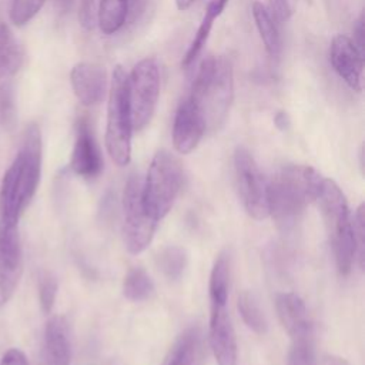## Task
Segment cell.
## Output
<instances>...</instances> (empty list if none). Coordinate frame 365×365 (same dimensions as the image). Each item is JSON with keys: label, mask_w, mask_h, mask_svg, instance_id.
<instances>
[{"label": "cell", "mask_w": 365, "mask_h": 365, "mask_svg": "<svg viewBox=\"0 0 365 365\" xmlns=\"http://www.w3.org/2000/svg\"><path fill=\"white\" fill-rule=\"evenodd\" d=\"M17 124V107L14 86L10 80L0 83V127L11 131Z\"/></svg>", "instance_id": "cell-27"}, {"label": "cell", "mask_w": 365, "mask_h": 365, "mask_svg": "<svg viewBox=\"0 0 365 365\" xmlns=\"http://www.w3.org/2000/svg\"><path fill=\"white\" fill-rule=\"evenodd\" d=\"M289 117H288V114L285 113V111H278L275 115H274V124H275V127L278 128V130H281V131H284V130H287L288 127H289Z\"/></svg>", "instance_id": "cell-36"}, {"label": "cell", "mask_w": 365, "mask_h": 365, "mask_svg": "<svg viewBox=\"0 0 365 365\" xmlns=\"http://www.w3.org/2000/svg\"><path fill=\"white\" fill-rule=\"evenodd\" d=\"M123 237L128 252L140 254L153 241L157 220L148 214L143 202V180L131 174L123 194Z\"/></svg>", "instance_id": "cell-6"}, {"label": "cell", "mask_w": 365, "mask_h": 365, "mask_svg": "<svg viewBox=\"0 0 365 365\" xmlns=\"http://www.w3.org/2000/svg\"><path fill=\"white\" fill-rule=\"evenodd\" d=\"M130 0H100L97 24L104 34L118 31L128 16Z\"/></svg>", "instance_id": "cell-22"}, {"label": "cell", "mask_w": 365, "mask_h": 365, "mask_svg": "<svg viewBox=\"0 0 365 365\" xmlns=\"http://www.w3.org/2000/svg\"><path fill=\"white\" fill-rule=\"evenodd\" d=\"M354 43L364 53V16H361L354 27Z\"/></svg>", "instance_id": "cell-35"}, {"label": "cell", "mask_w": 365, "mask_h": 365, "mask_svg": "<svg viewBox=\"0 0 365 365\" xmlns=\"http://www.w3.org/2000/svg\"><path fill=\"white\" fill-rule=\"evenodd\" d=\"M324 177L311 165H284L268 182L269 215L284 230L294 227L317 201Z\"/></svg>", "instance_id": "cell-2"}, {"label": "cell", "mask_w": 365, "mask_h": 365, "mask_svg": "<svg viewBox=\"0 0 365 365\" xmlns=\"http://www.w3.org/2000/svg\"><path fill=\"white\" fill-rule=\"evenodd\" d=\"M71 342L63 317H51L44 328V365H70Z\"/></svg>", "instance_id": "cell-17"}, {"label": "cell", "mask_w": 365, "mask_h": 365, "mask_svg": "<svg viewBox=\"0 0 365 365\" xmlns=\"http://www.w3.org/2000/svg\"><path fill=\"white\" fill-rule=\"evenodd\" d=\"M207 130L202 108L188 97L182 100L175 111L173 124V144L180 154H188L197 148Z\"/></svg>", "instance_id": "cell-11"}, {"label": "cell", "mask_w": 365, "mask_h": 365, "mask_svg": "<svg viewBox=\"0 0 365 365\" xmlns=\"http://www.w3.org/2000/svg\"><path fill=\"white\" fill-rule=\"evenodd\" d=\"M204 335L200 327L188 328L170 351L168 365H204Z\"/></svg>", "instance_id": "cell-18"}, {"label": "cell", "mask_w": 365, "mask_h": 365, "mask_svg": "<svg viewBox=\"0 0 365 365\" xmlns=\"http://www.w3.org/2000/svg\"><path fill=\"white\" fill-rule=\"evenodd\" d=\"M71 88L77 100L84 106L98 104L107 93V71L101 64L81 61L70 71Z\"/></svg>", "instance_id": "cell-15"}, {"label": "cell", "mask_w": 365, "mask_h": 365, "mask_svg": "<svg viewBox=\"0 0 365 365\" xmlns=\"http://www.w3.org/2000/svg\"><path fill=\"white\" fill-rule=\"evenodd\" d=\"M230 288V257L222 252L217 257L210 275V302L211 305H227Z\"/></svg>", "instance_id": "cell-23"}, {"label": "cell", "mask_w": 365, "mask_h": 365, "mask_svg": "<svg viewBox=\"0 0 365 365\" xmlns=\"http://www.w3.org/2000/svg\"><path fill=\"white\" fill-rule=\"evenodd\" d=\"M24 53L13 31L6 23H0V80L13 76L23 64Z\"/></svg>", "instance_id": "cell-21"}, {"label": "cell", "mask_w": 365, "mask_h": 365, "mask_svg": "<svg viewBox=\"0 0 365 365\" xmlns=\"http://www.w3.org/2000/svg\"><path fill=\"white\" fill-rule=\"evenodd\" d=\"M160 67L155 58L140 60L128 76V101L133 130H143L153 118L160 97Z\"/></svg>", "instance_id": "cell-7"}, {"label": "cell", "mask_w": 365, "mask_h": 365, "mask_svg": "<svg viewBox=\"0 0 365 365\" xmlns=\"http://www.w3.org/2000/svg\"><path fill=\"white\" fill-rule=\"evenodd\" d=\"M292 345L288 351L287 365H315L312 336L292 339Z\"/></svg>", "instance_id": "cell-28"}, {"label": "cell", "mask_w": 365, "mask_h": 365, "mask_svg": "<svg viewBox=\"0 0 365 365\" xmlns=\"http://www.w3.org/2000/svg\"><path fill=\"white\" fill-rule=\"evenodd\" d=\"M364 53L354 40L345 34H336L329 44V63L345 84L361 93L364 87Z\"/></svg>", "instance_id": "cell-10"}, {"label": "cell", "mask_w": 365, "mask_h": 365, "mask_svg": "<svg viewBox=\"0 0 365 365\" xmlns=\"http://www.w3.org/2000/svg\"><path fill=\"white\" fill-rule=\"evenodd\" d=\"M41 175V133L27 125L23 144L6 170L0 184V232L16 230L24 210L33 200Z\"/></svg>", "instance_id": "cell-1"}, {"label": "cell", "mask_w": 365, "mask_h": 365, "mask_svg": "<svg viewBox=\"0 0 365 365\" xmlns=\"http://www.w3.org/2000/svg\"><path fill=\"white\" fill-rule=\"evenodd\" d=\"M0 365H29V362L23 351L17 348H10L1 355Z\"/></svg>", "instance_id": "cell-34"}, {"label": "cell", "mask_w": 365, "mask_h": 365, "mask_svg": "<svg viewBox=\"0 0 365 365\" xmlns=\"http://www.w3.org/2000/svg\"><path fill=\"white\" fill-rule=\"evenodd\" d=\"M123 294L128 301L140 302L151 298L154 294V284L145 269L134 267L128 269L123 281Z\"/></svg>", "instance_id": "cell-24"}, {"label": "cell", "mask_w": 365, "mask_h": 365, "mask_svg": "<svg viewBox=\"0 0 365 365\" xmlns=\"http://www.w3.org/2000/svg\"><path fill=\"white\" fill-rule=\"evenodd\" d=\"M324 365H349L344 358L335 356V355H328L324 359Z\"/></svg>", "instance_id": "cell-37"}, {"label": "cell", "mask_w": 365, "mask_h": 365, "mask_svg": "<svg viewBox=\"0 0 365 365\" xmlns=\"http://www.w3.org/2000/svg\"><path fill=\"white\" fill-rule=\"evenodd\" d=\"M275 308L282 328L292 339L312 336V325L304 301L295 292L277 295Z\"/></svg>", "instance_id": "cell-16"}, {"label": "cell", "mask_w": 365, "mask_h": 365, "mask_svg": "<svg viewBox=\"0 0 365 365\" xmlns=\"http://www.w3.org/2000/svg\"><path fill=\"white\" fill-rule=\"evenodd\" d=\"M100 0H81L78 6V23L83 29L91 30L97 24Z\"/></svg>", "instance_id": "cell-33"}, {"label": "cell", "mask_w": 365, "mask_h": 365, "mask_svg": "<svg viewBox=\"0 0 365 365\" xmlns=\"http://www.w3.org/2000/svg\"><path fill=\"white\" fill-rule=\"evenodd\" d=\"M58 291V282L50 272H44L38 279V302L44 314H50Z\"/></svg>", "instance_id": "cell-30"}, {"label": "cell", "mask_w": 365, "mask_h": 365, "mask_svg": "<svg viewBox=\"0 0 365 365\" xmlns=\"http://www.w3.org/2000/svg\"><path fill=\"white\" fill-rule=\"evenodd\" d=\"M234 170L238 192L248 215L254 220L267 218L269 215L268 182L247 148L238 147L235 150Z\"/></svg>", "instance_id": "cell-8"}, {"label": "cell", "mask_w": 365, "mask_h": 365, "mask_svg": "<svg viewBox=\"0 0 365 365\" xmlns=\"http://www.w3.org/2000/svg\"><path fill=\"white\" fill-rule=\"evenodd\" d=\"M194 1H195V0H175V6H177V9H178L180 11H184V10L190 9Z\"/></svg>", "instance_id": "cell-38"}, {"label": "cell", "mask_w": 365, "mask_h": 365, "mask_svg": "<svg viewBox=\"0 0 365 365\" xmlns=\"http://www.w3.org/2000/svg\"><path fill=\"white\" fill-rule=\"evenodd\" d=\"M46 0H11L10 19L16 26L29 23L43 7Z\"/></svg>", "instance_id": "cell-29"}, {"label": "cell", "mask_w": 365, "mask_h": 365, "mask_svg": "<svg viewBox=\"0 0 365 365\" xmlns=\"http://www.w3.org/2000/svg\"><path fill=\"white\" fill-rule=\"evenodd\" d=\"M230 0H211L207 7H205V13L202 16V20L195 31V36L187 50V53L182 57V66L188 67L190 64H192L195 61V58L200 56L202 47L205 46L208 36L211 33V29L214 26V21L217 17H220V14L224 11L225 6L228 4Z\"/></svg>", "instance_id": "cell-19"}, {"label": "cell", "mask_w": 365, "mask_h": 365, "mask_svg": "<svg viewBox=\"0 0 365 365\" xmlns=\"http://www.w3.org/2000/svg\"><path fill=\"white\" fill-rule=\"evenodd\" d=\"M182 185V167L167 150H160L151 160L147 177L143 181V202L157 221L164 218Z\"/></svg>", "instance_id": "cell-5"}, {"label": "cell", "mask_w": 365, "mask_h": 365, "mask_svg": "<svg viewBox=\"0 0 365 365\" xmlns=\"http://www.w3.org/2000/svg\"><path fill=\"white\" fill-rule=\"evenodd\" d=\"M70 167L77 175L84 178H94L103 170L101 151L86 118H80L76 125V140Z\"/></svg>", "instance_id": "cell-13"}, {"label": "cell", "mask_w": 365, "mask_h": 365, "mask_svg": "<svg viewBox=\"0 0 365 365\" xmlns=\"http://www.w3.org/2000/svg\"><path fill=\"white\" fill-rule=\"evenodd\" d=\"M155 262L165 278L177 281L182 277L187 268L188 258L184 248L177 245H168L158 252Z\"/></svg>", "instance_id": "cell-25"}, {"label": "cell", "mask_w": 365, "mask_h": 365, "mask_svg": "<svg viewBox=\"0 0 365 365\" xmlns=\"http://www.w3.org/2000/svg\"><path fill=\"white\" fill-rule=\"evenodd\" d=\"M354 228V242H355V258L358 259V265L362 269L365 261V207L361 204L355 215L352 218Z\"/></svg>", "instance_id": "cell-31"}, {"label": "cell", "mask_w": 365, "mask_h": 365, "mask_svg": "<svg viewBox=\"0 0 365 365\" xmlns=\"http://www.w3.org/2000/svg\"><path fill=\"white\" fill-rule=\"evenodd\" d=\"M237 305H238V311H240L241 318L245 322V325L255 334L264 335L268 329V322H267V318H265L262 309L259 308L255 297L251 292L244 291L240 294Z\"/></svg>", "instance_id": "cell-26"}, {"label": "cell", "mask_w": 365, "mask_h": 365, "mask_svg": "<svg viewBox=\"0 0 365 365\" xmlns=\"http://www.w3.org/2000/svg\"><path fill=\"white\" fill-rule=\"evenodd\" d=\"M251 11L255 27L258 30V34L264 43L267 53L269 54V57L278 58L282 50V41L277 27V21L272 19L268 9L261 1H254Z\"/></svg>", "instance_id": "cell-20"}, {"label": "cell", "mask_w": 365, "mask_h": 365, "mask_svg": "<svg viewBox=\"0 0 365 365\" xmlns=\"http://www.w3.org/2000/svg\"><path fill=\"white\" fill-rule=\"evenodd\" d=\"M317 201L322 211L336 268L339 274L348 275L355 261V242L346 198L335 181L324 178Z\"/></svg>", "instance_id": "cell-3"}, {"label": "cell", "mask_w": 365, "mask_h": 365, "mask_svg": "<svg viewBox=\"0 0 365 365\" xmlns=\"http://www.w3.org/2000/svg\"><path fill=\"white\" fill-rule=\"evenodd\" d=\"M208 341L218 365H237V338L227 305H211Z\"/></svg>", "instance_id": "cell-14"}, {"label": "cell", "mask_w": 365, "mask_h": 365, "mask_svg": "<svg viewBox=\"0 0 365 365\" xmlns=\"http://www.w3.org/2000/svg\"><path fill=\"white\" fill-rule=\"evenodd\" d=\"M131 134L133 121L128 101V76L121 66H115L108 88L106 147L111 160L120 167L130 163Z\"/></svg>", "instance_id": "cell-4"}, {"label": "cell", "mask_w": 365, "mask_h": 365, "mask_svg": "<svg viewBox=\"0 0 365 365\" xmlns=\"http://www.w3.org/2000/svg\"><path fill=\"white\" fill-rule=\"evenodd\" d=\"M265 6L277 23L288 21L297 9V0H267Z\"/></svg>", "instance_id": "cell-32"}, {"label": "cell", "mask_w": 365, "mask_h": 365, "mask_svg": "<svg viewBox=\"0 0 365 365\" xmlns=\"http://www.w3.org/2000/svg\"><path fill=\"white\" fill-rule=\"evenodd\" d=\"M163 365H168V362H167V361H164V364H163Z\"/></svg>", "instance_id": "cell-39"}, {"label": "cell", "mask_w": 365, "mask_h": 365, "mask_svg": "<svg viewBox=\"0 0 365 365\" xmlns=\"http://www.w3.org/2000/svg\"><path fill=\"white\" fill-rule=\"evenodd\" d=\"M234 98V70L232 61L227 56L215 57V68L205 87L201 108L205 115L207 127L218 128L227 118Z\"/></svg>", "instance_id": "cell-9"}, {"label": "cell", "mask_w": 365, "mask_h": 365, "mask_svg": "<svg viewBox=\"0 0 365 365\" xmlns=\"http://www.w3.org/2000/svg\"><path fill=\"white\" fill-rule=\"evenodd\" d=\"M23 272V251L16 230L0 232V308L13 297Z\"/></svg>", "instance_id": "cell-12"}]
</instances>
